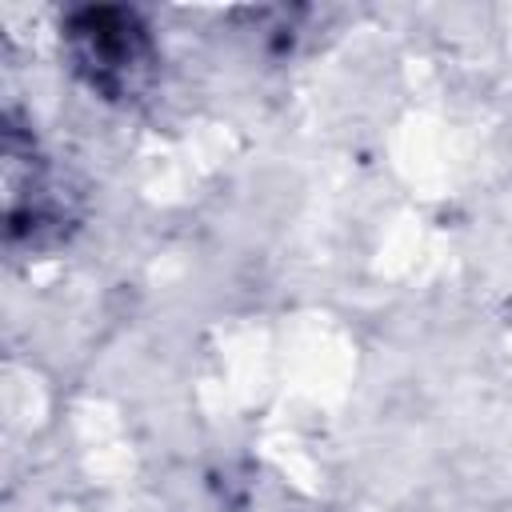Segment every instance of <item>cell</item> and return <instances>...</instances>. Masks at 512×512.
Returning a JSON list of instances; mask_svg holds the SVG:
<instances>
[{"label":"cell","instance_id":"obj_1","mask_svg":"<svg viewBox=\"0 0 512 512\" xmlns=\"http://www.w3.org/2000/svg\"><path fill=\"white\" fill-rule=\"evenodd\" d=\"M60 44L72 72L108 104L144 100L160 76V48L136 8H72L60 20Z\"/></svg>","mask_w":512,"mask_h":512},{"label":"cell","instance_id":"obj_2","mask_svg":"<svg viewBox=\"0 0 512 512\" xmlns=\"http://www.w3.org/2000/svg\"><path fill=\"white\" fill-rule=\"evenodd\" d=\"M76 224V192L44 152L32 124L4 112V240L8 252H44Z\"/></svg>","mask_w":512,"mask_h":512}]
</instances>
